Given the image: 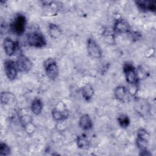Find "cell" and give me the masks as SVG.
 <instances>
[{"mask_svg": "<svg viewBox=\"0 0 156 156\" xmlns=\"http://www.w3.org/2000/svg\"><path fill=\"white\" fill-rule=\"evenodd\" d=\"M123 72L126 81L132 85H136L138 82L139 77L135 68L130 63H126L123 66Z\"/></svg>", "mask_w": 156, "mask_h": 156, "instance_id": "5", "label": "cell"}, {"mask_svg": "<svg viewBox=\"0 0 156 156\" xmlns=\"http://www.w3.org/2000/svg\"><path fill=\"white\" fill-rule=\"evenodd\" d=\"M118 122L122 128H126L130 124V119L128 116L124 114H121L118 116Z\"/></svg>", "mask_w": 156, "mask_h": 156, "instance_id": "19", "label": "cell"}, {"mask_svg": "<svg viewBox=\"0 0 156 156\" xmlns=\"http://www.w3.org/2000/svg\"><path fill=\"white\" fill-rule=\"evenodd\" d=\"M79 126L80 128L84 130H88L92 128L93 122L88 115L84 114L80 117Z\"/></svg>", "mask_w": 156, "mask_h": 156, "instance_id": "13", "label": "cell"}, {"mask_svg": "<svg viewBox=\"0 0 156 156\" xmlns=\"http://www.w3.org/2000/svg\"><path fill=\"white\" fill-rule=\"evenodd\" d=\"M26 40L29 45L35 48H42L46 43L43 35L38 31L29 33L27 35Z\"/></svg>", "mask_w": 156, "mask_h": 156, "instance_id": "3", "label": "cell"}, {"mask_svg": "<svg viewBox=\"0 0 156 156\" xmlns=\"http://www.w3.org/2000/svg\"><path fill=\"white\" fill-rule=\"evenodd\" d=\"M31 111L34 114L38 115L42 110L43 108V103L40 99L35 98L32 102L31 104Z\"/></svg>", "mask_w": 156, "mask_h": 156, "instance_id": "16", "label": "cell"}, {"mask_svg": "<svg viewBox=\"0 0 156 156\" xmlns=\"http://www.w3.org/2000/svg\"><path fill=\"white\" fill-rule=\"evenodd\" d=\"M149 140V134L144 129H140L137 131L136 146L140 149L141 155H151L147 150V145Z\"/></svg>", "mask_w": 156, "mask_h": 156, "instance_id": "1", "label": "cell"}, {"mask_svg": "<svg viewBox=\"0 0 156 156\" xmlns=\"http://www.w3.org/2000/svg\"><path fill=\"white\" fill-rule=\"evenodd\" d=\"M114 94L115 98L118 100L120 101H124V100L126 99V97H127V89L124 86H118L115 88Z\"/></svg>", "mask_w": 156, "mask_h": 156, "instance_id": "14", "label": "cell"}, {"mask_svg": "<svg viewBox=\"0 0 156 156\" xmlns=\"http://www.w3.org/2000/svg\"><path fill=\"white\" fill-rule=\"evenodd\" d=\"M52 115L53 118L56 121L64 120L68 118L69 116L68 110L66 108H57V107L52 109Z\"/></svg>", "mask_w": 156, "mask_h": 156, "instance_id": "12", "label": "cell"}, {"mask_svg": "<svg viewBox=\"0 0 156 156\" xmlns=\"http://www.w3.org/2000/svg\"><path fill=\"white\" fill-rule=\"evenodd\" d=\"M43 66L48 77L51 80H55L58 76V68L55 60L52 58H48L44 62Z\"/></svg>", "mask_w": 156, "mask_h": 156, "instance_id": "4", "label": "cell"}, {"mask_svg": "<svg viewBox=\"0 0 156 156\" xmlns=\"http://www.w3.org/2000/svg\"><path fill=\"white\" fill-rule=\"evenodd\" d=\"M3 48L6 54L12 56L18 49V43L10 38H6L3 41Z\"/></svg>", "mask_w": 156, "mask_h": 156, "instance_id": "10", "label": "cell"}, {"mask_svg": "<svg viewBox=\"0 0 156 156\" xmlns=\"http://www.w3.org/2000/svg\"><path fill=\"white\" fill-rule=\"evenodd\" d=\"M48 32L50 36L53 38H56L58 37L62 33L59 27L55 24H50L49 25Z\"/></svg>", "mask_w": 156, "mask_h": 156, "instance_id": "17", "label": "cell"}, {"mask_svg": "<svg viewBox=\"0 0 156 156\" xmlns=\"http://www.w3.org/2000/svg\"><path fill=\"white\" fill-rule=\"evenodd\" d=\"M113 31L117 34L129 33L130 31V26L128 21L123 18L116 20L115 23Z\"/></svg>", "mask_w": 156, "mask_h": 156, "instance_id": "9", "label": "cell"}, {"mask_svg": "<svg viewBox=\"0 0 156 156\" xmlns=\"http://www.w3.org/2000/svg\"><path fill=\"white\" fill-rule=\"evenodd\" d=\"M104 36L105 40H107V41H112L113 40H114V35H113V32H112L111 30L107 29L105 30L104 32Z\"/></svg>", "mask_w": 156, "mask_h": 156, "instance_id": "22", "label": "cell"}, {"mask_svg": "<svg viewBox=\"0 0 156 156\" xmlns=\"http://www.w3.org/2000/svg\"><path fill=\"white\" fill-rule=\"evenodd\" d=\"M87 51L93 58H98L102 56V51L97 42L93 38H89L87 40Z\"/></svg>", "mask_w": 156, "mask_h": 156, "instance_id": "7", "label": "cell"}, {"mask_svg": "<svg viewBox=\"0 0 156 156\" xmlns=\"http://www.w3.org/2000/svg\"><path fill=\"white\" fill-rule=\"evenodd\" d=\"M136 5L143 12H155L156 10V1H136Z\"/></svg>", "mask_w": 156, "mask_h": 156, "instance_id": "11", "label": "cell"}, {"mask_svg": "<svg viewBox=\"0 0 156 156\" xmlns=\"http://www.w3.org/2000/svg\"><path fill=\"white\" fill-rule=\"evenodd\" d=\"M77 144L80 149H88L90 146V141L85 136H79L77 138Z\"/></svg>", "mask_w": 156, "mask_h": 156, "instance_id": "18", "label": "cell"}, {"mask_svg": "<svg viewBox=\"0 0 156 156\" xmlns=\"http://www.w3.org/2000/svg\"><path fill=\"white\" fill-rule=\"evenodd\" d=\"M4 71L7 78L10 80H13L17 76L18 69L16 68V63L13 61L8 60L4 62Z\"/></svg>", "mask_w": 156, "mask_h": 156, "instance_id": "8", "label": "cell"}, {"mask_svg": "<svg viewBox=\"0 0 156 156\" xmlns=\"http://www.w3.org/2000/svg\"><path fill=\"white\" fill-rule=\"evenodd\" d=\"M130 37V38L132 40H134V41H136L138 40V39H140L141 37V34L138 32H136V31H130L129 33H128Z\"/></svg>", "mask_w": 156, "mask_h": 156, "instance_id": "23", "label": "cell"}, {"mask_svg": "<svg viewBox=\"0 0 156 156\" xmlns=\"http://www.w3.org/2000/svg\"><path fill=\"white\" fill-rule=\"evenodd\" d=\"M26 16L22 14L16 15L10 25L11 30L16 35H22L26 28Z\"/></svg>", "mask_w": 156, "mask_h": 156, "instance_id": "2", "label": "cell"}, {"mask_svg": "<svg viewBox=\"0 0 156 156\" xmlns=\"http://www.w3.org/2000/svg\"><path fill=\"white\" fill-rule=\"evenodd\" d=\"M13 98V95L10 92H2L1 94V102L2 104H8Z\"/></svg>", "mask_w": 156, "mask_h": 156, "instance_id": "20", "label": "cell"}, {"mask_svg": "<svg viewBox=\"0 0 156 156\" xmlns=\"http://www.w3.org/2000/svg\"><path fill=\"white\" fill-rule=\"evenodd\" d=\"M82 94L83 98L89 101L93 98L94 94V90L90 84L85 85L82 89Z\"/></svg>", "mask_w": 156, "mask_h": 156, "instance_id": "15", "label": "cell"}, {"mask_svg": "<svg viewBox=\"0 0 156 156\" xmlns=\"http://www.w3.org/2000/svg\"><path fill=\"white\" fill-rule=\"evenodd\" d=\"M10 147L4 143H1L0 144V155H9L10 154Z\"/></svg>", "mask_w": 156, "mask_h": 156, "instance_id": "21", "label": "cell"}, {"mask_svg": "<svg viewBox=\"0 0 156 156\" xmlns=\"http://www.w3.org/2000/svg\"><path fill=\"white\" fill-rule=\"evenodd\" d=\"M16 68L18 71L27 73L32 67V63L30 60L24 54H20L16 62Z\"/></svg>", "mask_w": 156, "mask_h": 156, "instance_id": "6", "label": "cell"}]
</instances>
